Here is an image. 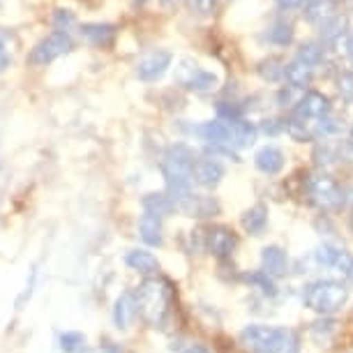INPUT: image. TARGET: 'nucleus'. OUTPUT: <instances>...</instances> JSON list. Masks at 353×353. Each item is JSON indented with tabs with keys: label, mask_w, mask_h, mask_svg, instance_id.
I'll list each match as a JSON object with an SVG mask.
<instances>
[{
	"label": "nucleus",
	"mask_w": 353,
	"mask_h": 353,
	"mask_svg": "<svg viewBox=\"0 0 353 353\" xmlns=\"http://www.w3.org/2000/svg\"><path fill=\"white\" fill-rule=\"evenodd\" d=\"M194 162H196L194 152L185 143L171 145V148L164 152L159 169H162L166 190H169V196L173 199V203L192 192V169H194Z\"/></svg>",
	"instance_id": "1"
},
{
	"label": "nucleus",
	"mask_w": 353,
	"mask_h": 353,
	"mask_svg": "<svg viewBox=\"0 0 353 353\" xmlns=\"http://www.w3.org/2000/svg\"><path fill=\"white\" fill-rule=\"evenodd\" d=\"M137 314L152 328H164L166 319H169L171 310V289L169 284L157 277H150L139 286L134 293Z\"/></svg>",
	"instance_id": "2"
},
{
	"label": "nucleus",
	"mask_w": 353,
	"mask_h": 353,
	"mask_svg": "<svg viewBox=\"0 0 353 353\" xmlns=\"http://www.w3.org/2000/svg\"><path fill=\"white\" fill-rule=\"evenodd\" d=\"M303 301L305 307H310L312 312H316L321 316H330L346 305L349 289L337 279H316V282L305 286Z\"/></svg>",
	"instance_id": "3"
},
{
	"label": "nucleus",
	"mask_w": 353,
	"mask_h": 353,
	"mask_svg": "<svg viewBox=\"0 0 353 353\" xmlns=\"http://www.w3.org/2000/svg\"><path fill=\"white\" fill-rule=\"evenodd\" d=\"M291 332L284 328H272V325H248L241 332V344L250 353H284L289 346Z\"/></svg>",
	"instance_id": "4"
},
{
	"label": "nucleus",
	"mask_w": 353,
	"mask_h": 353,
	"mask_svg": "<svg viewBox=\"0 0 353 353\" xmlns=\"http://www.w3.org/2000/svg\"><path fill=\"white\" fill-rule=\"evenodd\" d=\"M305 192H307L310 201L319 205L321 210H339L346 201L342 188L332 181L328 173L323 171H314L307 176V181H305Z\"/></svg>",
	"instance_id": "5"
},
{
	"label": "nucleus",
	"mask_w": 353,
	"mask_h": 353,
	"mask_svg": "<svg viewBox=\"0 0 353 353\" xmlns=\"http://www.w3.org/2000/svg\"><path fill=\"white\" fill-rule=\"evenodd\" d=\"M72 49V39L68 32H51L49 37H44L35 49L30 53V63L32 65H49L56 61L58 56L68 53Z\"/></svg>",
	"instance_id": "6"
},
{
	"label": "nucleus",
	"mask_w": 353,
	"mask_h": 353,
	"mask_svg": "<svg viewBox=\"0 0 353 353\" xmlns=\"http://www.w3.org/2000/svg\"><path fill=\"white\" fill-rule=\"evenodd\" d=\"M178 83L190 90H196V92H208V90L217 88L219 79H217V74H212V72L201 70L196 63L185 61L181 68H178Z\"/></svg>",
	"instance_id": "7"
},
{
	"label": "nucleus",
	"mask_w": 353,
	"mask_h": 353,
	"mask_svg": "<svg viewBox=\"0 0 353 353\" xmlns=\"http://www.w3.org/2000/svg\"><path fill=\"white\" fill-rule=\"evenodd\" d=\"M171 63H173L171 51H164V49L150 51L148 56H143L141 61H139L137 77L145 83H152V81H157V79L164 77V72L171 68Z\"/></svg>",
	"instance_id": "8"
},
{
	"label": "nucleus",
	"mask_w": 353,
	"mask_h": 353,
	"mask_svg": "<svg viewBox=\"0 0 353 353\" xmlns=\"http://www.w3.org/2000/svg\"><path fill=\"white\" fill-rule=\"evenodd\" d=\"M328 111H330V99L316 90L305 92L296 102V118H301V121H316V118L328 116Z\"/></svg>",
	"instance_id": "9"
},
{
	"label": "nucleus",
	"mask_w": 353,
	"mask_h": 353,
	"mask_svg": "<svg viewBox=\"0 0 353 353\" xmlns=\"http://www.w3.org/2000/svg\"><path fill=\"white\" fill-rule=\"evenodd\" d=\"M176 210L185 212L190 217H199V219H205V217H215L219 212V203L215 201L212 196H201V194H190L178 199L176 201Z\"/></svg>",
	"instance_id": "10"
},
{
	"label": "nucleus",
	"mask_w": 353,
	"mask_h": 353,
	"mask_svg": "<svg viewBox=\"0 0 353 353\" xmlns=\"http://www.w3.org/2000/svg\"><path fill=\"white\" fill-rule=\"evenodd\" d=\"M236 233L231 229H226V226H212L205 233V248L212 256L217 259H226L233 254V250H236Z\"/></svg>",
	"instance_id": "11"
},
{
	"label": "nucleus",
	"mask_w": 353,
	"mask_h": 353,
	"mask_svg": "<svg viewBox=\"0 0 353 353\" xmlns=\"http://www.w3.org/2000/svg\"><path fill=\"white\" fill-rule=\"evenodd\" d=\"M314 256H316L319 265H323V268H332L337 272H344V275H349V270L353 265V256L349 254V252L337 248V245H332V243H323L321 248L316 250Z\"/></svg>",
	"instance_id": "12"
},
{
	"label": "nucleus",
	"mask_w": 353,
	"mask_h": 353,
	"mask_svg": "<svg viewBox=\"0 0 353 353\" xmlns=\"http://www.w3.org/2000/svg\"><path fill=\"white\" fill-rule=\"evenodd\" d=\"M224 178V166L217 162V159H196L194 162V169H192V181L196 185H201L205 190H212L222 183Z\"/></svg>",
	"instance_id": "13"
},
{
	"label": "nucleus",
	"mask_w": 353,
	"mask_h": 353,
	"mask_svg": "<svg viewBox=\"0 0 353 353\" xmlns=\"http://www.w3.org/2000/svg\"><path fill=\"white\" fill-rule=\"evenodd\" d=\"M196 134L203 139L205 143H210L212 148H224V145L233 143V130H231V123H224V121H210V123H203L201 128H196Z\"/></svg>",
	"instance_id": "14"
},
{
	"label": "nucleus",
	"mask_w": 353,
	"mask_h": 353,
	"mask_svg": "<svg viewBox=\"0 0 353 353\" xmlns=\"http://www.w3.org/2000/svg\"><path fill=\"white\" fill-rule=\"evenodd\" d=\"M125 263H128L134 272H139V275H145V277H155L159 272L157 256L152 254V252H148V250H132V252H128Z\"/></svg>",
	"instance_id": "15"
},
{
	"label": "nucleus",
	"mask_w": 353,
	"mask_h": 353,
	"mask_svg": "<svg viewBox=\"0 0 353 353\" xmlns=\"http://www.w3.org/2000/svg\"><path fill=\"white\" fill-rule=\"evenodd\" d=\"M254 164L265 176H275V173L284 169V152L275 148V145H263L254 155Z\"/></svg>",
	"instance_id": "16"
},
{
	"label": "nucleus",
	"mask_w": 353,
	"mask_h": 353,
	"mask_svg": "<svg viewBox=\"0 0 353 353\" xmlns=\"http://www.w3.org/2000/svg\"><path fill=\"white\" fill-rule=\"evenodd\" d=\"M139 236L145 245L150 248H157L162 245V217L159 215H152V212H143L139 217Z\"/></svg>",
	"instance_id": "17"
},
{
	"label": "nucleus",
	"mask_w": 353,
	"mask_h": 353,
	"mask_svg": "<svg viewBox=\"0 0 353 353\" xmlns=\"http://www.w3.org/2000/svg\"><path fill=\"white\" fill-rule=\"evenodd\" d=\"M261 263H263V272H268L270 277H279L284 275L286 268H289V259H286V252L277 245H268L261 252Z\"/></svg>",
	"instance_id": "18"
},
{
	"label": "nucleus",
	"mask_w": 353,
	"mask_h": 353,
	"mask_svg": "<svg viewBox=\"0 0 353 353\" xmlns=\"http://www.w3.org/2000/svg\"><path fill=\"white\" fill-rule=\"evenodd\" d=\"M282 77H284V81L289 83V88L305 90L312 83V79H314V70L307 68V65H303L301 61H293L284 68Z\"/></svg>",
	"instance_id": "19"
},
{
	"label": "nucleus",
	"mask_w": 353,
	"mask_h": 353,
	"mask_svg": "<svg viewBox=\"0 0 353 353\" xmlns=\"http://www.w3.org/2000/svg\"><path fill=\"white\" fill-rule=\"evenodd\" d=\"M134 316H137L134 296H132L130 291H125V293H121V296H118L116 305H113V323H116L118 330H125Z\"/></svg>",
	"instance_id": "20"
},
{
	"label": "nucleus",
	"mask_w": 353,
	"mask_h": 353,
	"mask_svg": "<svg viewBox=\"0 0 353 353\" xmlns=\"http://www.w3.org/2000/svg\"><path fill=\"white\" fill-rule=\"evenodd\" d=\"M241 222H243V229L248 233H252V236H261L265 231V226H268V208L261 203L252 205L250 210H245Z\"/></svg>",
	"instance_id": "21"
},
{
	"label": "nucleus",
	"mask_w": 353,
	"mask_h": 353,
	"mask_svg": "<svg viewBox=\"0 0 353 353\" xmlns=\"http://www.w3.org/2000/svg\"><path fill=\"white\" fill-rule=\"evenodd\" d=\"M81 35L88 39L90 44L106 46L116 37V28H113L111 23H85L81 26Z\"/></svg>",
	"instance_id": "22"
},
{
	"label": "nucleus",
	"mask_w": 353,
	"mask_h": 353,
	"mask_svg": "<svg viewBox=\"0 0 353 353\" xmlns=\"http://www.w3.org/2000/svg\"><path fill=\"white\" fill-rule=\"evenodd\" d=\"M143 210L145 212H152V215H169V212L176 210V203H173V199L169 194H145L143 196Z\"/></svg>",
	"instance_id": "23"
},
{
	"label": "nucleus",
	"mask_w": 353,
	"mask_h": 353,
	"mask_svg": "<svg viewBox=\"0 0 353 353\" xmlns=\"http://www.w3.org/2000/svg\"><path fill=\"white\" fill-rule=\"evenodd\" d=\"M231 130H233V143L236 145H252L256 141L259 130L252 123L243 121V118L236 123H231Z\"/></svg>",
	"instance_id": "24"
},
{
	"label": "nucleus",
	"mask_w": 353,
	"mask_h": 353,
	"mask_svg": "<svg viewBox=\"0 0 353 353\" xmlns=\"http://www.w3.org/2000/svg\"><path fill=\"white\" fill-rule=\"evenodd\" d=\"M332 3L330 0H310L307 8H305V17L314 23H325L332 17Z\"/></svg>",
	"instance_id": "25"
},
{
	"label": "nucleus",
	"mask_w": 353,
	"mask_h": 353,
	"mask_svg": "<svg viewBox=\"0 0 353 353\" xmlns=\"http://www.w3.org/2000/svg\"><path fill=\"white\" fill-rule=\"evenodd\" d=\"M296 61H301L303 65H307V68L314 70L316 65L323 61V49L319 44H314V42H307V44H303L301 49H298Z\"/></svg>",
	"instance_id": "26"
},
{
	"label": "nucleus",
	"mask_w": 353,
	"mask_h": 353,
	"mask_svg": "<svg viewBox=\"0 0 353 353\" xmlns=\"http://www.w3.org/2000/svg\"><path fill=\"white\" fill-rule=\"evenodd\" d=\"M321 35L325 42H337L339 37L346 35V17H330L328 21L323 23Z\"/></svg>",
	"instance_id": "27"
},
{
	"label": "nucleus",
	"mask_w": 353,
	"mask_h": 353,
	"mask_svg": "<svg viewBox=\"0 0 353 353\" xmlns=\"http://www.w3.org/2000/svg\"><path fill=\"white\" fill-rule=\"evenodd\" d=\"M268 39L277 46H286L293 42V26L286 21H277L272 28L268 30Z\"/></svg>",
	"instance_id": "28"
},
{
	"label": "nucleus",
	"mask_w": 353,
	"mask_h": 353,
	"mask_svg": "<svg viewBox=\"0 0 353 353\" xmlns=\"http://www.w3.org/2000/svg\"><path fill=\"white\" fill-rule=\"evenodd\" d=\"M248 282L254 284L259 291L265 293V296H275L277 293V286L272 282V277L263 270H256V272H252V275H248Z\"/></svg>",
	"instance_id": "29"
},
{
	"label": "nucleus",
	"mask_w": 353,
	"mask_h": 353,
	"mask_svg": "<svg viewBox=\"0 0 353 353\" xmlns=\"http://www.w3.org/2000/svg\"><path fill=\"white\" fill-rule=\"evenodd\" d=\"M305 123H307V121H301V118L293 116L291 121H286L284 128H286V132H289L293 139H296V141H310L312 132H310V128Z\"/></svg>",
	"instance_id": "30"
},
{
	"label": "nucleus",
	"mask_w": 353,
	"mask_h": 353,
	"mask_svg": "<svg viewBox=\"0 0 353 353\" xmlns=\"http://www.w3.org/2000/svg\"><path fill=\"white\" fill-rule=\"evenodd\" d=\"M85 344V337L81 332H63L61 335V351L63 353H77Z\"/></svg>",
	"instance_id": "31"
},
{
	"label": "nucleus",
	"mask_w": 353,
	"mask_h": 353,
	"mask_svg": "<svg viewBox=\"0 0 353 353\" xmlns=\"http://www.w3.org/2000/svg\"><path fill=\"white\" fill-rule=\"evenodd\" d=\"M337 121H332V118L328 116H323V118H316V123H314V128H312V137H330V134H335L337 132Z\"/></svg>",
	"instance_id": "32"
},
{
	"label": "nucleus",
	"mask_w": 353,
	"mask_h": 353,
	"mask_svg": "<svg viewBox=\"0 0 353 353\" xmlns=\"http://www.w3.org/2000/svg\"><path fill=\"white\" fill-rule=\"evenodd\" d=\"M261 77L263 79H268V81H277L279 77H282V72H284V68L279 65V61H268V63H263L261 65Z\"/></svg>",
	"instance_id": "33"
},
{
	"label": "nucleus",
	"mask_w": 353,
	"mask_h": 353,
	"mask_svg": "<svg viewBox=\"0 0 353 353\" xmlns=\"http://www.w3.org/2000/svg\"><path fill=\"white\" fill-rule=\"evenodd\" d=\"M219 0H190L192 10L199 12V14H212V10L217 8Z\"/></svg>",
	"instance_id": "34"
},
{
	"label": "nucleus",
	"mask_w": 353,
	"mask_h": 353,
	"mask_svg": "<svg viewBox=\"0 0 353 353\" xmlns=\"http://www.w3.org/2000/svg\"><path fill=\"white\" fill-rule=\"evenodd\" d=\"M72 21H74V17H72V12L68 10H58L56 17H53V23H56L58 32H65V28H68Z\"/></svg>",
	"instance_id": "35"
},
{
	"label": "nucleus",
	"mask_w": 353,
	"mask_h": 353,
	"mask_svg": "<svg viewBox=\"0 0 353 353\" xmlns=\"http://www.w3.org/2000/svg\"><path fill=\"white\" fill-rule=\"evenodd\" d=\"M339 90H342L346 97H353V74H344L339 79Z\"/></svg>",
	"instance_id": "36"
},
{
	"label": "nucleus",
	"mask_w": 353,
	"mask_h": 353,
	"mask_svg": "<svg viewBox=\"0 0 353 353\" xmlns=\"http://www.w3.org/2000/svg\"><path fill=\"white\" fill-rule=\"evenodd\" d=\"M10 68V53H8V46H5V42L0 39V72L8 70Z\"/></svg>",
	"instance_id": "37"
},
{
	"label": "nucleus",
	"mask_w": 353,
	"mask_h": 353,
	"mask_svg": "<svg viewBox=\"0 0 353 353\" xmlns=\"http://www.w3.org/2000/svg\"><path fill=\"white\" fill-rule=\"evenodd\" d=\"M277 102H279V106H286V102H293V88H282V90H279Z\"/></svg>",
	"instance_id": "38"
},
{
	"label": "nucleus",
	"mask_w": 353,
	"mask_h": 353,
	"mask_svg": "<svg viewBox=\"0 0 353 353\" xmlns=\"http://www.w3.org/2000/svg\"><path fill=\"white\" fill-rule=\"evenodd\" d=\"M181 353H210L203 344H188Z\"/></svg>",
	"instance_id": "39"
},
{
	"label": "nucleus",
	"mask_w": 353,
	"mask_h": 353,
	"mask_svg": "<svg viewBox=\"0 0 353 353\" xmlns=\"http://www.w3.org/2000/svg\"><path fill=\"white\" fill-rule=\"evenodd\" d=\"M279 128H282V125H279L277 121H265V125H263V132H265V134H277Z\"/></svg>",
	"instance_id": "40"
},
{
	"label": "nucleus",
	"mask_w": 353,
	"mask_h": 353,
	"mask_svg": "<svg viewBox=\"0 0 353 353\" xmlns=\"http://www.w3.org/2000/svg\"><path fill=\"white\" fill-rule=\"evenodd\" d=\"M279 8H298V5L307 3V0H277Z\"/></svg>",
	"instance_id": "41"
},
{
	"label": "nucleus",
	"mask_w": 353,
	"mask_h": 353,
	"mask_svg": "<svg viewBox=\"0 0 353 353\" xmlns=\"http://www.w3.org/2000/svg\"><path fill=\"white\" fill-rule=\"evenodd\" d=\"M159 3H162L164 8H171V5H176V0H159Z\"/></svg>",
	"instance_id": "42"
},
{
	"label": "nucleus",
	"mask_w": 353,
	"mask_h": 353,
	"mask_svg": "<svg viewBox=\"0 0 353 353\" xmlns=\"http://www.w3.org/2000/svg\"><path fill=\"white\" fill-rule=\"evenodd\" d=\"M346 143H349V148H351V152H353V130H351V134H349V139H346Z\"/></svg>",
	"instance_id": "43"
},
{
	"label": "nucleus",
	"mask_w": 353,
	"mask_h": 353,
	"mask_svg": "<svg viewBox=\"0 0 353 353\" xmlns=\"http://www.w3.org/2000/svg\"><path fill=\"white\" fill-rule=\"evenodd\" d=\"M148 3V0H134V5H139V8H141V5H145Z\"/></svg>",
	"instance_id": "44"
},
{
	"label": "nucleus",
	"mask_w": 353,
	"mask_h": 353,
	"mask_svg": "<svg viewBox=\"0 0 353 353\" xmlns=\"http://www.w3.org/2000/svg\"><path fill=\"white\" fill-rule=\"evenodd\" d=\"M349 277H351V282H353V265H351V270H349Z\"/></svg>",
	"instance_id": "45"
},
{
	"label": "nucleus",
	"mask_w": 353,
	"mask_h": 353,
	"mask_svg": "<svg viewBox=\"0 0 353 353\" xmlns=\"http://www.w3.org/2000/svg\"><path fill=\"white\" fill-rule=\"evenodd\" d=\"M351 226H353V217H351Z\"/></svg>",
	"instance_id": "46"
}]
</instances>
